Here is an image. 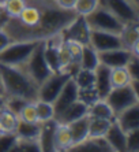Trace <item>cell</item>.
<instances>
[{
  "instance_id": "obj_1",
  "label": "cell",
  "mask_w": 139,
  "mask_h": 152,
  "mask_svg": "<svg viewBox=\"0 0 139 152\" xmlns=\"http://www.w3.org/2000/svg\"><path fill=\"white\" fill-rule=\"evenodd\" d=\"M0 77L6 97H22L28 102H35L38 99V85L22 66L0 63Z\"/></svg>"
},
{
  "instance_id": "obj_2",
  "label": "cell",
  "mask_w": 139,
  "mask_h": 152,
  "mask_svg": "<svg viewBox=\"0 0 139 152\" xmlns=\"http://www.w3.org/2000/svg\"><path fill=\"white\" fill-rule=\"evenodd\" d=\"M85 19H86L87 25H89L90 29L111 32V33H116V34H120L125 26L117 17H115L111 11L102 7L101 4H98L90 14L86 15Z\"/></svg>"
},
{
  "instance_id": "obj_3",
  "label": "cell",
  "mask_w": 139,
  "mask_h": 152,
  "mask_svg": "<svg viewBox=\"0 0 139 152\" xmlns=\"http://www.w3.org/2000/svg\"><path fill=\"white\" fill-rule=\"evenodd\" d=\"M105 100L111 106L115 117L119 115L122 111L138 104L139 97L138 92H136V81H134L130 85H125V86L112 88L106 95Z\"/></svg>"
},
{
  "instance_id": "obj_4",
  "label": "cell",
  "mask_w": 139,
  "mask_h": 152,
  "mask_svg": "<svg viewBox=\"0 0 139 152\" xmlns=\"http://www.w3.org/2000/svg\"><path fill=\"white\" fill-rule=\"evenodd\" d=\"M40 41V40H38ZM37 40L12 41L0 52V63L8 66H23L38 44Z\"/></svg>"
},
{
  "instance_id": "obj_5",
  "label": "cell",
  "mask_w": 139,
  "mask_h": 152,
  "mask_svg": "<svg viewBox=\"0 0 139 152\" xmlns=\"http://www.w3.org/2000/svg\"><path fill=\"white\" fill-rule=\"evenodd\" d=\"M25 71L30 75V78L40 85L42 81H45L49 75L52 74V70L46 63L45 55H44V40H40L38 44L35 45L34 51L31 52L26 63L22 66Z\"/></svg>"
},
{
  "instance_id": "obj_6",
  "label": "cell",
  "mask_w": 139,
  "mask_h": 152,
  "mask_svg": "<svg viewBox=\"0 0 139 152\" xmlns=\"http://www.w3.org/2000/svg\"><path fill=\"white\" fill-rule=\"evenodd\" d=\"M100 4L117 17L124 25L138 23V8L132 0H100Z\"/></svg>"
},
{
  "instance_id": "obj_7",
  "label": "cell",
  "mask_w": 139,
  "mask_h": 152,
  "mask_svg": "<svg viewBox=\"0 0 139 152\" xmlns=\"http://www.w3.org/2000/svg\"><path fill=\"white\" fill-rule=\"evenodd\" d=\"M70 78H71V75L67 71L52 73L45 81H42L38 85V99L53 103Z\"/></svg>"
},
{
  "instance_id": "obj_8",
  "label": "cell",
  "mask_w": 139,
  "mask_h": 152,
  "mask_svg": "<svg viewBox=\"0 0 139 152\" xmlns=\"http://www.w3.org/2000/svg\"><path fill=\"white\" fill-rule=\"evenodd\" d=\"M89 44H90L97 52L115 50V48L123 47L120 34L111 33V32H104V30H94V29L90 30Z\"/></svg>"
},
{
  "instance_id": "obj_9",
  "label": "cell",
  "mask_w": 139,
  "mask_h": 152,
  "mask_svg": "<svg viewBox=\"0 0 139 152\" xmlns=\"http://www.w3.org/2000/svg\"><path fill=\"white\" fill-rule=\"evenodd\" d=\"M90 30L91 29L89 28L85 17L77 15L74 18V21L60 33V36L63 40H72V41H78L83 45V44H89Z\"/></svg>"
},
{
  "instance_id": "obj_10",
  "label": "cell",
  "mask_w": 139,
  "mask_h": 152,
  "mask_svg": "<svg viewBox=\"0 0 139 152\" xmlns=\"http://www.w3.org/2000/svg\"><path fill=\"white\" fill-rule=\"evenodd\" d=\"M132 55H134V52L131 50L120 47V48H115V50L98 52V59H100L101 64H104V66H106L109 69L125 67L127 63L130 62V59L132 58Z\"/></svg>"
},
{
  "instance_id": "obj_11",
  "label": "cell",
  "mask_w": 139,
  "mask_h": 152,
  "mask_svg": "<svg viewBox=\"0 0 139 152\" xmlns=\"http://www.w3.org/2000/svg\"><path fill=\"white\" fill-rule=\"evenodd\" d=\"M79 99V92H78V86L74 81V78L71 77L68 81L66 82V85L63 86V89L60 91L59 96L55 99L53 104V110H55V117L59 115L63 110H66L70 104H72L75 100Z\"/></svg>"
},
{
  "instance_id": "obj_12",
  "label": "cell",
  "mask_w": 139,
  "mask_h": 152,
  "mask_svg": "<svg viewBox=\"0 0 139 152\" xmlns=\"http://www.w3.org/2000/svg\"><path fill=\"white\" fill-rule=\"evenodd\" d=\"M87 111H89V104L85 103L83 100L78 99L72 104H70L66 110H63L59 115H56L55 119L62 125H70L74 121L86 117Z\"/></svg>"
},
{
  "instance_id": "obj_13",
  "label": "cell",
  "mask_w": 139,
  "mask_h": 152,
  "mask_svg": "<svg viewBox=\"0 0 139 152\" xmlns=\"http://www.w3.org/2000/svg\"><path fill=\"white\" fill-rule=\"evenodd\" d=\"M104 138L109 144L112 151L115 152H125L127 151V133L113 121L109 126L108 132L105 133Z\"/></svg>"
},
{
  "instance_id": "obj_14",
  "label": "cell",
  "mask_w": 139,
  "mask_h": 152,
  "mask_svg": "<svg viewBox=\"0 0 139 152\" xmlns=\"http://www.w3.org/2000/svg\"><path fill=\"white\" fill-rule=\"evenodd\" d=\"M59 122L52 118L45 122H41V129L38 134V142L41 151H55V133Z\"/></svg>"
},
{
  "instance_id": "obj_15",
  "label": "cell",
  "mask_w": 139,
  "mask_h": 152,
  "mask_svg": "<svg viewBox=\"0 0 139 152\" xmlns=\"http://www.w3.org/2000/svg\"><path fill=\"white\" fill-rule=\"evenodd\" d=\"M94 88H96L98 99H105L106 95L109 93V91L112 89L111 69L101 63L94 70Z\"/></svg>"
},
{
  "instance_id": "obj_16",
  "label": "cell",
  "mask_w": 139,
  "mask_h": 152,
  "mask_svg": "<svg viewBox=\"0 0 139 152\" xmlns=\"http://www.w3.org/2000/svg\"><path fill=\"white\" fill-rule=\"evenodd\" d=\"M115 121L125 133L139 129V106L135 104V106L122 111L119 115L115 117Z\"/></svg>"
},
{
  "instance_id": "obj_17",
  "label": "cell",
  "mask_w": 139,
  "mask_h": 152,
  "mask_svg": "<svg viewBox=\"0 0 139 152\" xmlns=\"http://www.w3.org/2000/svg\"><path fill=\"white\" fill-rule=\"evenodd\" d=\"M70 151L77 152H112L109 144L104 137H87L79 144L74 145Z\"/></svg>"
},
{
  "instance_id": "obj_18",
  "label": "cell",
  "mask_w": 139,
  "mask_h": 152,
  "mask_svg": "<svg viewBox=\"0 0 139 152\" xmlns=\"http://www.w3.org/2000/svg\"><path fill=\"white\" fill-rule=\"evenodd\" d=\"M67 126H68L71 138H72V147L82 142L83 140H86L89 137V115L80 118V119L74 121Z\"/></svg>"
},
{
  "instance_id": "obj_19",
  "label": "cell",
  "mask_w": 139,
  "mask_h": 152,
  "mask_svg": "<svg viewBox=\"0 0 139 152\" xmlns=\"http://www.w3.org/2000/svg\"><path fill=\"white\" fill-rule=\"evenodd\" d=\"M123 47L127 50H131L134 53L138 55V45H139V32H138V23L132 25H125L123 32L120 33Z\"/></svg>"
},
{
  "instance_id": "obj_20",
  "label": "cell",
  "mask_w": 139,
  "mask_h": 152,
  "mask_svg": "<svg viewBox=\"0 0 139 152\" xmlns=\"http://www.w3.org/2000/svg\"><path fill=\"white\" fill-rule=\"evenodd\" d=\"M100 64L98 59V52L94 50L90 44H83L82 51H80L79 56V67L85 70H96L97 66Z\"/></svg>"
},
{
  "instance_id": "obj_21",
  "label": "cell",
  "mask_w": 139,
  "mask_h": 152,
  "mask_svg": "<svg viewBox=\"0 0 139 152\" xmlns=\"http://www.w3.org/2000/svg\"><path fill=\"white\" fill-rule=\"evenodd\" d=\"M87 115L90 118H102V119H115V114L112 111L111 106H109L105 99H97L93 103L89 104V111Z\"/></svg>"
},
{
  "instance_id": "obj_22",
  "label": "cell",
  "mask_w": 139,
  "mask_h": 152,
  "mask_svg": "<svg viewBox=\"0 0 139 152\" xmlns=\"http://www.w3.org/2000/svg\"><path fill=\"white\" fill-rule=\"evenodd\" d=\"M72 147V138L67 125H57L55 133V151H70Z\"/></svg>"
},
{
  "instance_id": "obj_23",
  "label": "cell",
  "mask_w": 139,
  "mask_h": 152,
  "mask_svg": "<svg viewBox=\"0 0 139 152\" xmlns=\"http://www.w3.org/2000/svg\"><path fill=\"white\" fill-rule=\"evenodd\" d=\"M40 129H41V122H25V121H18L15 134L18 138H37L38 140Z\"/></svg>"
},
{
  "instance_id": "obj_24",
  "label": "cell",
  "mask_w": 139,
  "mask_h": 152,
  "mask_svg": "<svg viewBox=\"0 0 139 152\" xmlns=\"http://www.w3.org/2000/svg\"><path fill=\"white\" fill-rule=\"evenodd\" d=\"M113 121L89 117V137H104Z\"/></svg>"
},
{
  "instance_id": "obj_25",
  "label": "cell",
  "mask_w": 139,
  "mask_h": 152,
  "mask_svg": "<svg viewBox=\"0 0 139 152\" xmlns=\"http://www.w3.org/2000/svg\"><path fill=\"white\" fill-rule=\"evenodd\" d=\"M132 77L130 75L128 70L125 67H115L111 69V85L112 88H119V86H125V85L132 84Z\"/></svg>"
},
{
  "instance_id": "obj_26",
  "label": "cell",
  "mask_w": 139,
  "mask_h": 152,
  "mask_svg": "<svg viewBox=\"0 0 139 152\" xmlns=\"http://www.w3.org/2000/svg\"><path fill=\"white\" fill-rule=\"evenodd\" d=\"M18 115L11 113L6 107L0 110V126L3 132H15L18 125Z\"/></svg>"
},
{
  "instance_id": "obj_27",
  "label": "cell",
  "mask_w": 139,
  "mask_h": 152,
  "mask_svg": "<svg viewBox=\"0 0 139 152\" xmlns=\"http://www.w3.org/2000/svg\"><path fill=\"white\" fill-rule=\"evenodd\" d=\"M34 104H35V111H37L38 122H45V121H48V119L55 118V110H53L52 103L37 99L34 102Z\"/></svg>"
},
{
  "instance_id": "obj_28",
  "label": "cell",
  "mask_w": 139,
  "mask_h": 152,
  "mask_svg": "<svg viewBox=\"0 0 139 152\" xmlns=\"http://www.w3.org/2000/svg\"><path fill=\"white\" fill-rule=\"evenodd\" d=\"M40 152L41 151V147H40V142L37 138H18L17 144L12 148L11 152Z\"/></svg>"
},
{
  "instance_id": "obj_29",
  "label": "cell",
  "mask_w": 139,
  "mask_h": 152,
  "mask_svg": "<svg viewBox=\"0 0 139 152\" xmlns=\"http://www.w3.org/2000/svg\"><path fill=\"white\" fill-rule=\"evenodd\" d=\"M28 4V0H3V6L10 18H18Z\"/></svg>"
},
{
  "instance_id": "obj_30",
  "label": "cell",
  "mask_w": 139,
  "mask_h": 152,
  "mask_svg": "<svg viewBox=\"0 0 139 152\" xmlns=\"http://www.w3.org/2000/svg\"><path fill=\"white\" fill-rule=\"evenodd\" d=\"M100 4V0H77V3L74 6V11L77 15L86 17Z\"/></svg>"
},
{
  "instance_id": "obj_31",
  "label": "cell",
  "mask_w": 139,
  "mask_h": 152,
  "mask_svg": "<svg viewBox=\"0 0 139 152\" xmlns=\"http://www.w3.org/2000/svg\"><path fill=\"white\" fill-rule=\"evenodd\" d=\"M18 136L15 132H3L0 133V152H11L15 147Z\"/></svg>"
},
{
  "instance_id": "obj_32",
  "label": "cell",
  "mask_w": 139,
  "mask_h": 152,
  "mask_svg": "<svg viewBox=\"0 0 139 152\" xmlns=\"http://www.w3.org/2000/svg\"><path fill=\"white\" fill-rule=\"evenodd\" d=\"M18 119L25 121V122H38L34 102L26 103V106L21 110V113L18 114Z\"/></svg>"
},
{
  "instance_id": "obj_33",
  "label": "cell",
  "mask_w": 139,
  "mask_h": 152,
  "mask_svg": "<svg viewBox=\"0 0 139 152\" xmlns=\"http://www.w3.org/2000/svg\"><path fill=\"white\" fill-rule=\"evenodd\" d=\"M26 103L29 102L22 99V97H6V108L18 115L22 108L26 106Z\"/></svg>"
},
{
  "instance_id": "obj_34",
  "label": "cell",
  "mask_w": 139,
  "mask_h": 152,
  "mask_svg": "<svg viewBox=\"0 0 139 152\" xmlns=\"http://www.w3.org/2000/svg\"><path fill=\"white\" fill-rule=\"evenodd\" d=\"M127 151H139V129L127 133Z\"/></svg>"
},
{
  "instance_id": "obj_35",
  "label": "cell",
  "mask_w": 139,
  "mask_h": 152,
  "mask_svg": "<svg viewBox=\"0 0 139 152\" xmlns=\"http://www.w3.org/2000/svg\"><path fill=\"white\" fill-rule=\"evenodd\" d=\"M125 69L128 70L130 75L132 77V81L138 82V77H139V62H138V55H132V58L130 59V62L127 63Z\"/></svg>"
},
{
  "instance_id": "obj_36",
  "label": "cell",
  "mask_w": 139,
  "mask_h": 152,
  "mask_svg": "<svg viewBox=\"0 0 139 152\" xmlns=\"http://www.w3.org/2000/svg\"><path fill=\"white\" fill-rule=\"evenodd\" d=\"M11 42H12V39L8 36V33L4 29H0V52L7 45H10Z\"/></svg>"
},
{
  "instance_id": "obj_37",
  "label": "cell",
  "mask_w": 139,
  "mask_h": 152,
  "mask_svg": "<svg viewBox=\"0 0 139 152\" xmlns=\"http://www.w3.org/2000/svg\"><path fill=\"white\" fill-rule=\"evenodd\" d=\"M56 6L64 10H74V6L77 3V0H53Z\"/></svg>"
},
{
  "instance_id": "obj_38",
  "label": "cell",
  "mask_w": 139,
  "mask_h": 152,
  "mask_svg": "<svg viewBox=\"0 0 139 152\" xmlns=\"http://www.w3.org/2000/svg\"><path fill=\"white\" fill-rule=\"evenodd\" d=\"M8 19H10V17H8L7 11H6V8H4L3 3H0V29L6 28Z\"/></svg>"
},
{
  "instance_id": "obj_39",
  "label": "cell",
  "mask_w": 139,
  "mask_h": 152,
  "mask_svg": "<svg viewBox=\"0 0 139 152\" xmlns=\"http://www.w3.org/2000/svg\"><path fill=\"white\" fill-rule=\"evenodd\" d=\"M6 107V96H1L0 95V110Z\"/></svg>"
},
{
  "instance_id": "obj_40",
  "label": "cell",
  "mask_w": 139,
  "mask_h": 152,
  "mask_svg": "<svg viewBox=\"0 0 139 152\" xmlns=\"http://www.w3.org/2000/svg\"><path fill=\"white\" fill-rule=\"evenodd\" d=\"M45 1H52V0H30V3H45Z\"/></svg>"
},
{
  "instance_id": "obj_41",
  "label": "cell",
  "mask_w": 139,
  "mask_h": 152,
  "mask_svg": "<svg viewBox=\"0 0 139 152\" xmlns=\"http://www.w3.org/2000/svg\"><path fill=\"white\" fill-rule=\"evenodd\" d=\"M0 95L4 96V89H3V82H1V77H0Z\"/></svg>"
},
{
  "instance_id": "obj_42",
  "label": "cell",
  "mask_w": 139,
  "mask_h": 152,
  "mask_svg": "<svg viewBox=\"0 0 139 152\" xmlns=\"http://www.w3.org/2000/svg\"><path fill=\"white\" fill-rule=\"evenodd\" d=\"M0 133H3V130H1V126H0Z\"/></svg>"
},
{
  "instance_id": "obj_43",
  "label": "cell",
  "mask_w": 139,
  "mask_h": 152,
  "mask_svg": "<svg viewBox=\"0 0 139 152\" xmlns=\"http://www.w3.org/2000/svg\"><path fill=\"white\" fill-rule=\"evenodd\" d=\"M0 3H3V0H0Z\"/></svg>"
}]
</instances>
